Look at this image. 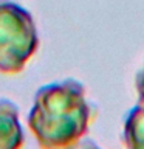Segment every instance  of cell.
<instances>
[{"mask_svg":"<svg viewBox=\"0 0 144 149\" xmlns=\"http://www.w3.org/2000/svg\"><path fill=\"white\" fill-rule=\"evenodd\" d=\"M96 109L74 79L50 84L36 93L28 124L42 148L71 146L87 132Z\"/></svg>","mask_w":144,"mask_h":149,"instance_id":"1","label":"cell"},{"mask_svg":"<svg viewBox=\"0 0 144 149\" xmlns=\"http://www.w3.org/2000/svg\"><path fill=\"white\" fill-rule=\"evenodd\" d=\"M37 44V31L28 11L8 0H0V72H20Z\"/></svg>","mask_w":144,"mask_h":149,"instance_id":"2","label":"cell"},{"mask_svg":"<svg viewBox=\"0 0 144 149\" xmlns=\"http://www.w3.org/2000/svg\"><path fill=\"white\" fill-rule=\"evenodd\" d=\"M17 107L6 100H0V148H19L22 130L17 120Z\"/></svg>","mask_w":144,"mask_h":149,"instance_id":"3","label":"cell"},{"mask_svg":"<svg viewBox=\"0 0 144 149\" xmlns=\"http://www.w3.org/2000/svg\"><path fill=\"white\" fill-rule=\"evenodd\" d=\"M124 143L129 148H144V101H139L125 120Z\"/></svg>","mask_w":144,"mask_h":149,"instance_id":"4","label":"cell"},{"mask_svg":"<svg viewBox=\"0 0 144 149\" xmlns=\"http://www.w3.org/2000/svg\"><path fill=\"white\" fill-rule=\"evenodd\" d=\"M135 86H136V90H138L139 101H144V67L138 72L136 81H135Z\"/></svg>","mask_w":144,"mask_h":149,"instance_id":"5","label":"cell"}]
</instances>
